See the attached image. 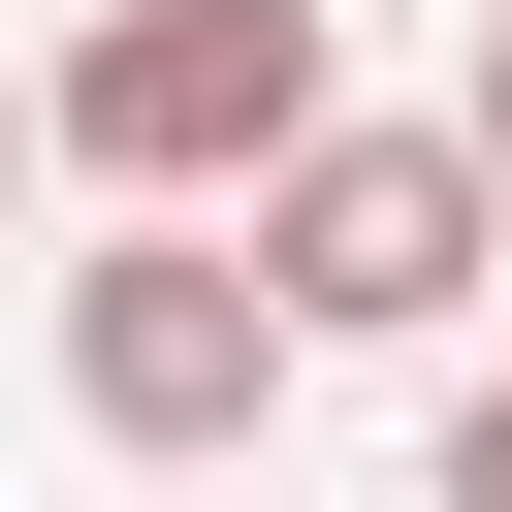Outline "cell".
Segmentation results:
<instances>
[{
	"mask_svg": "<svg viewBox=\"0 0 512 512\" xmlns=\"http://www.w3.org/2000/svg\"><path fill=\"white\" fill-rule=\"evenodd\" d=\"M32 96H64V192H256L352 64H320V0H96Z\"/></svg>",
	"mask_w": 512,
	"mask_h": 512,
	"instance_id": "3",
	"label": "cell"
},
{
	"mask_svg": "<svg viewBox=\"0 0 512 512\" xmlns=\"http://www.w3.org/2000/svg\"><path fill=\"white\" fill-rule=\"evenodd\" d=\"M32 192H64V96H32V64H0V224H32Z\"/></svg>",
	"mask_w": 512,
	"mask_h": 512,
	"instance_id": "5",
	"label": "cell"
},
{
	"mask_svg": "<svg viewBox=\"0 0 512 512\" xmlns=\"http://www.w3.org/2000/svg\"><path fill=\"white\" fill-rule=\"evenodd\" d=\"M288 256H256V192H128L96 256H64V416L128 448V480H224L256 416H288Z\"/></svg>",
	"mask_w": 512,
	"mask_h": 512,
	"instance_id": "1",
	"label": "cell"
},
{
	"mask_svg": "<svg viewBox=\"0 0 512 512\" xmlns=\"http://www.w3.org/2000/svg\"><path fill=\"white\" fill-rule=\"evenodd\" d=\"M448 512H512V384H448Z\"/></svg>",
	"mask_w": 512,
	"mask_h": 512,
	"instance_id": "4",
	"label": "cell"
},
{
	"mask_svg": "<svg viewBox=\"0 0 512 512\" xmlns=\"http://www.w3.org/2000/svg\"><path fill=\"white\" fill-rule=\"evenodd\" d=\"M256 256H288V320H320V352H416V320H480V256H512V160H480V96H448V128H352V96H320V128L256 160Z\"/></svg>",
	"mask_w": 512,
	"mask_h": 512,
	"instance_id": "2",
	"label": "cell"
},
{
	"mask_svg": "<svg viewBox=\"0 0 512 512\" xmlns=\"http://www.w3.org/2000/svg\"><path fill=\"white\" fill-rule=\"evenodd\" d=\"M448 96H480V160H512V0H480V64H448Z\"/></svg>",
	"mask_w": 512,
	"mask_h": 512,
	"instance_id": "6",
	"label": "cell"
}]
</instances>
